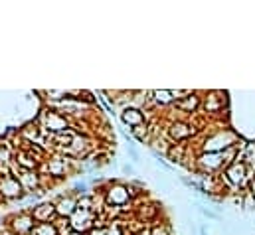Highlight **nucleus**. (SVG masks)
Returning a JSON list of instances; mask_svg holds the SVG:
<instances>
[{"label":"nucleus","instance_id":"obj_1","mask_svg":"<svg viewBox=\"0 0 255 235\" xmlns=\"http://www.w3.org/2000/svg\"><path fill=\"white\" fill-rule=\"evenodd\" d=\"M123 121H125V123H131V125H135V127H139V125L143 123V115H141L139 111H135V109H127V111L123 113Z\"/></svg>","mask_w":255,"mask_h":235},{"label":"nucleus","instance_id":"obj_2","mask_svg":"<svg viewBox=\"0 0 255 235\" xmlns=\"http://www.w3.org/2000/svg\"><path fill=\"white\" fill-rule=\"evenodd\" d=\"M30 233L32 235H58V229L52 223H38V225L32 227Z\"/></svg>","mask_w":255,"mask_h":235},{"label":"nucleus","instance_id":"obj_3","mask_svg":"<svg viewBox=\"0 0 255 235\" xmlns=\"http://www.w3.org/2000/svg\"><path fill=\"white\" fill-rule=\"evenodd\" d=\"M153 235H166V227H155Z\"/></svg>","mask_w":255,"mask_h":235},{"label":"nucleus","instance_id":"obj_4","mask_svg":"<svg viewBox=\"0 0 255 235\" xmlns=\"http://www.w3.org/2000/svg\"><path fill=\"white\" fill-rule=\"evenodd\" d=\"M123 172H125V174H133V168H131L129 164H125V166H123Z\"/></svg>","mask_w":255,"mask_h":235}]
</instances>
